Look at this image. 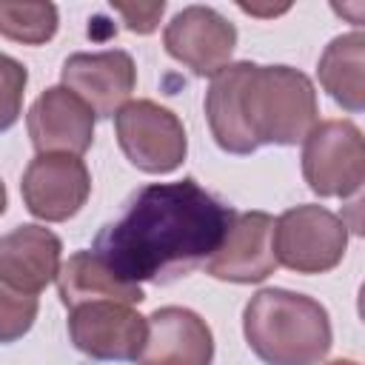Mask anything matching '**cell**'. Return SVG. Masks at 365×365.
<instances>
[{
    "label": "cell",
    "instance_id": "9a60e30c",
    "mask_svg": "<svg viewBox=\"0 0 365 365\" xmlns=\"http://www.w3.org/2000/svg\"><path fill=\"white\" fill-rule=\"evenodd\" d=\"M54 279H57V294L68 311L86 302H123V305L143 302V288L114 277L91 251L71 254L60 265Z\"/></svg>",
    "mask_w": 365,
    "mask_h": 365
},
{
    "label": "cell",
    "instance_id": "5bb4252c",
    "mask_svg": "<svg viewBox=\"0 0 365 365\" xmlns=\"http://www.w3.org/2000/svg\"><path fill=\"white\" fill-rule=\"evenodd\" d=\"M60 240L43 225H17L0 237V279L23 294H40L60 271Z\"/></svg>",
    "mask_w": 365,
    "mask_h": 365
},
{
    "label": "cell",
    "instance_id": "7402d4cb",
    "mask_svg": "<svg viewBox=\"0 0 365 365\" xmlns=\"http://www.w3.org/2000/svg\"><path fill=\"white\" fill-rule=\"evenodd\" d=\"M328 365H356L354 359H334V362H328Z\"/></svg>",
    "mask_w": 365,
    "mask_h": 365
},
{
    "label": "cell",
    "instance_id": "6da1fadb",
    "mask_svg": "<svg viewBox=\"0 0 365 365\" xmlns=\"http://www.w3.org/2000/svg\"><path fill=\"white\" fill-rule=\"evenodd\" d=\"M234 217L191 177L151 182L125 202L120 220L103 225L91 254L123 282H171L214 257Z\"/></svg>",
    "mask_w": 365,
    "mask_h": 365
},
{
    "label": "cell",
    "instance_id": "5b68a950",
    "mask_svg": "<svg viewBox=\"0 0 365 365\" xmlns=\"http://www.w3.org/2000/svg\"><path fill=\"white\" fill-rule=\"evenodd\" d=\"M302 174L319 197H351L365 182L362 131L351 120H325L302 140Z\"/></svg>",
    "mask_w": 365,
    "mask_h": 365
},
{
    "label": "cell",
    "instance_id": "44dd1931",
    "mask_svg": "<svg viewBox=\"0 0 365 365\" xmlns=\"http://www.w3.org/2000/svg\"><path fill=\"white\" fill-rule=\"evenodd\" d=\"M6 211V185L0 182V214Z\"/></svg>",
    "mask_w": 365,
    "mask_h": 365
},
{
    "label": "cell",
    "instance_id": "4fadbf2b",
    "mask_svg": "<svg viewBox=\"0 0 365 365\" xmlns=\"http://www.w3.org/2000/svg\"><path fill=\"white\" fill-rule=\"evenodd\" d=\"M214 336L205 319L188 308H157L148 317L137 365H211Z\"/></svg>",
    "mask_w": 365,
    "mask_h": 365
},
{
    "label": "cell",
    "instance_id": "ffe728a7",
    "mask_svg": "<svg viewBox=\"0 0 365 365\" xmlns=\"http://www.w3.org/2000/svg\"><path fill=\"white\" fill-rule=\"evenodd\" d=\"M114 11L123 14L125 26L137 34H151L165 11V3H114Z\"/></svg>",
    "mask_w": 365,
    "mask_h": 365
},
{
    "label": "cell",
    "instance_id": "e0dca14e",
    "mask_svg": "<svg viewBox=\"0 0 365 365\" xmlns=\"http://www.w3.org/2000/svg\"><path fill=\"white\" fill-rule=\"evenodd\" d=\"M57 31V6L54 3H6L0 0V34L23 43L43 46Z\"/></svg>",
    "mask_w": 365,
    "mask_h": 365
},
{
    "label": "cell",
    "instance_id": "ba28073f",
    "mask_svg": "<svg viewBox=\"0 0 365 365\" xmlns=\"http://www.w3.org/2000/svg\"><path fill=\"white\" fill-rule=\"evenodd\" d=\"M26 208L46 222H63L74 217L91 191L88 168L71 154H37L20 182Z\"/></svg>",
    "mask_w": 365,
    "mask_h": 365
},
{
    "label": "cell",
    "instance_id": "8fae6325",
    "mask_svg": "<svg viewBox=\"0 0 365 365\" xmlns=\"http://www.w3.org/2000/svg\"><path fill=\"white\" fill-rule=\"evenodd\" d=\"M37 154L80 157L94 140V111L66 86L46 88L26 117Z\"/></svg>",
    "mask_w": 365,
    "mask_h": 365
},
{
    "label": "cell",
    "instance_id": "7c38bea8",
    "mask_svg": "<svg viewBox=\"0 0 365 365\" xmlns=\"http://www.w3.org/2000/svg\"><path fill=\"white\" fill-rule=\"evenodd\" d=\"M274 217L265 211L237 214L222 245L205 262V271L225 282H262L277 271L274 257Z\"/></svg>",
    "mask_w": 365,
    "mask_h": 365
},
{
    "label": "cell",
    "instance_id": "2e32d148",
    "mask_svg": "<svg viewBox=\"0 0 365 365\" xmlns=\"http://www.w3.org/2000/svg\"><path fill=\"white\" fill-rule=\"evenodd\" d=\"M322 88L351 114L365 108V34L351 31L334 37L319 57Z\"/></svg>",
    "mask_w": 365,
    "mask_h": 365
},
{
    "label": "cell",
    "instance_id": "3957f363",
    "mask_svg": "<svg viewBox=\"0 0 365 365\" xmlns=\"http://www.w3.org/2000/svg\"><path fill=\"white\" fill-rule=\"evenodd\" d=\"M242 331L265 365H319L334 339L328 311L285 288L254 294L242 314Z\"/></svg>",
    "mask_w": 365,
    "mask_h": 365
},
{
    "label": "cell",
    "instance_id": "30bf717a",
    "mask_svg": "<svg viewBox=\"0 0 365 365\" xmlns=\"http://www.w3.org/2000/svg\"><path fill=\"white\" fill-rule=\"evenodd\" d=\"M63 86L74 91L97 117H114L131 97L137 68L128 51L111 48L97 54H71L63 63Z\"/></svg>",
    "mask_w": 365,
    "mask_h": 365
},
{
    "label": "cell",
    "instance_id": "ac0fdd59",
    "mask_svg": "<svg viewBox=\"0 0 365 365\" xmlns=\"http://www.w3.org/2000/svg\"><path fill=\"white\" fill-rule=\"evenodd\" d=\"M37 317V297L23 294L0 279V342L9 345L29 334Z\"/></svg>",
    "mask_w": 365,
    "mask_h": 365
},
{
    "label": "cell",
    "instance_id": "8992f818",
    "mask_svg": "<svg viewBox=\"0 0 365 365\" xmlns=\"http://www.w3.org/2000/svg\"><path fill=\"white\" fill-rule=\"evenodd\" d=\"M114 125L123 154L145 174H168L185 160V128L180 117L165 106L151 100L125 103L114 114Z\"/></svg>",
    "mask_w": 365,
    "mask_h": 365
},
{
    "label": "cell",
    "instance_id": "9c48e42d",
    "mask_svg": "<svg viewBox=\"0 0 365 365\" xmlns=\"http://www.w3.org/2000/svg\"><path fill=\"white\" fill-rule=\"evenodd\" d=\"M165 51L197 77H214L231 60L237 29L208 6H188L174 14L163 34Z\"/></svg>",
    "mask_w": 365,
    "mask_h": 365
},
{
    "label": "cell",
    "instance_id": "277c9868",
    "mask_svg": "<svg viewBox=\"0 0 365 365\" xmlns=\"http://www.w3.org/2000/svg\"><path fill=\"white\" fill-rule=\"evenodd\" d=\"M274 257L297 274L336 268L348 248V225L322 205H297L274 220Z\"/></svg>",
    "mask_w": 365,
    "mask_h": 365
},
{
    "label": "cell",
    "instance_id": "52a82bcc",
    "mask_svg": "<svg viewBox=\"0 0 365 365\" xmlns=\"http://www.w3.org/2000/svg\"><path fill=\"white\" fill-rule=\"evenodd\" d=\"M68 334L77 351L100 362H131L140 356L148 319L123 302H86L68 311Z\"/></svg>",
    "mask_w": 365,
    "mask_h": 365
},
{
    "label": "cell",
    "instance_id": "7a4b0ae2",
    "mask_svg": "<svg viewBox=\"0 0 365 365\" xmlns=\"http://www.w3.org/2000/svg\"><path fill=\"white\" fill-rule=\"evenodd\" d=\"M205 117L217 145L228 154L297 145L317 125V91L291 66L228 63L211 77Z\"/></svg>",
    "mask_w": 365,
    "mask_h": 365
},
{
    "label": "cell",
    "instance_id": "d6986e66",
    "mask_svg": "<svg viewBox=\"0 0 365 365\" xmlns=\"http://www.w3.org/2000/svg\"><path fill=\"white\" fill-rule=\"evenodd\" d=\"M26 68L9 54H0V131H9L23 108V91H26Z\"/></svg>",
    "mask_w": 365,
    "mask_h": 365
}]
</instances>
